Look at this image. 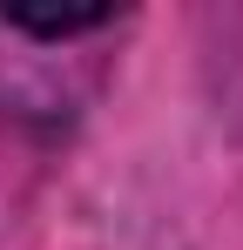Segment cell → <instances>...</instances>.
Segmentation results:
<instances>
[{
  "instance_id": "6da1fadb",
  "label": "cell",
  "mask_w": 243,
  "mask_h": 250,
  "mask_svg": "<svg viewBox=\"0 0 243 250\" xmlns=\"http://www.w3.org/2000/svg\"><path fill=\"white\" fill-rule=\"evenodd\" d=\"M7 27L34 34V41H68V34H95L115 21V7H7Z\"/></svg>"
}]
</instances>
